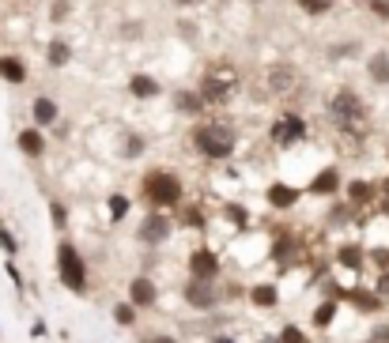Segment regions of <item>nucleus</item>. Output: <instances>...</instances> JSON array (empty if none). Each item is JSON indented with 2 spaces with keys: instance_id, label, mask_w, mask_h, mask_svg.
<instances>
[{
  "instance_id": "obj_1",
  "label": "nucleus",
  "mask_w": 389,
  "mask_h": 343,
  "mask_svg": "<svg viewBox=\"0 0 389 343\" xmlns=\"http://www.w3.org/2000/svg\"><path fill=\"white\" fill-rule=\"evenodd\" d=\"M189 140H193L201 159H212V162H227L231 155L238 151V128L223 117H208L201 125H193Z\"/></svg>"
},
{
  "instance_id": "obj_2",
  "label": "nucleus",
  "mask_w": 389,
  "mask_h": 343,
  "mask_svg": "<svg viewBox=\"0 0 389 343\" xmlns=\"http://www.w3.org/2000/svg\"><path fill=\"white\" fill-rule=\"evenodd\" d=\"M140 193H144V200H148V207L166 212V207H178L185 200V181L178 178L174 170H148L140 181Z\"/></svg>"
},
{
  "instance_id": "obj_3",
  "label": "nucleus",
  "mask_w": 389,
  "mask_h": 343,
  "mask_svg": "<svg viewBox=\"0 0 389 343\" xmlns=\"http://www.w3.org/2000/svg\"><path fill=\"white\" fill-rule=\"evenodd\" d=\"M329 117L340 132H359L366 125V102L355 87H337L329 95Z\"/></svg>"
},
{
  "instance_id": "obj_4",
  "label": "nucleus",
  "mask_w": 389,
  "mask_h": 343,
  "mask_svg": "<svg viewBox=\"0 0 389 343\" xmlns=\"http://www.w3.org/2000/svg\"><path fill=\"white\" fill-rule=\"evenodd\" d=\"M57 279L72 294H87V287H91V279H87V260L80 257V249L69 238H61V246H57Z\"/></svg>"
},
{
  "instance_id": "obj_5",
  "label": "nucleus",
  "mask_w": 389,
  "mask_h": 343,
  "mask_svg": "<svg viewBox=\"0 0 389 343\" xmlns=\"http://www.w3.org/2000/svg\"><path fill=\"white\" fill-rule=\"evenodd\" d=\"M306 132H310V121L303 114H295V109H287V114H280L272 121L269 136H272L276 148H295V143L306 140Z\"/></svg>"
},
{
  "instance_id": "obj_6",
  "label": "nucleus",
  "mask_w": 389,
  "mask_h": 343,
  "mask_svg": "<svg viewBox=\"0 0 389 343\" xmlns=\"http://www.w3.org/2000/svg\"><path fill=\"white\" fill-rule=\"evenodd\" d=\"M174 234V223H170V215H163V212H155L151 207V215H144V223L137 227V241L144 249H155V246H166Z\"/></svg>"
},
{
  "instance_id": "obj_7",
  "label": "nucleus",
  "mask_w": 389,
  "mask_h": 343,
  "mask_svg": "<svg viewBox=\"0 0 389 343\" xmlns=\"http://www.w3.org/2000/svg\"><path fill=\"white\" fill-rule=\"evenodd\" d=\"M298 83H303V76H298V68L291 61H276L269 76H265V87H269V95L276 98H291L298 91Z\"/></svg>"
},
{
  "instance_id": "obj_8",
  "label": "nucleus",
  "mask_w": 389,
  "mask_h": 343,
  "mask_svg": "<svg viewBox=\"0 0 389 343\" xmlns=\"http://www.w3.org/2000/svg\"><path fill=\"white\" fill-rule=\"evenodd\" d=\"M182 298H185V306L189 309H216L219 306V287H216V279H189L182 283Z\"/></svg>"
},
{
  "instance_id": "obj_9",
  "label": "nucleus",
  "mask_w": 389,
  "mask_h": 343,
  "mask_svg": "<svg viewBox=\"0 0 389 343\" xmlns=\"http://www.w3.org/2000/svg\"><path fill=\"white\" fill-rule=\"evenodd\" d=\"M185 268H189V275H193V279H219V272H223V264H219L216 249L201 246V249H193V253H189V257H185Z\"/></svg>"
},
{
  "instance_id": "obj_10",
  "label": "nucleus",
  "mask_w": 389,
  "mask_h": 343,
  "mask_svg": "<svg viewBox=\"0 0 389 343\" xmlns=\"http://www.w3.org/2000/svg\"><path fill=\"white\" fill-rule=\"evenodd\" d=\"M30 125L53 128L61 125V102L53 95H30Z\"/></svg>"
},
{
  "instance_id": "obj_11",
  "label": "nucleus",
  "mask_w": 389,
  "mask_h": 343,
  "mask_svg": "<svg viewBox=\"0 0 389 343\" xmlns=\"http://www.w3.org/2000/svg\"><path fill=\"white\" fill-rule=\"evenodd\" d=\"M129 302L137 309H155L159 306V287H155L151 275H132L129 279Z\"/></svg>"
},
{
  "instance_id": "obj_12",
  "label": "nucleus",
  "mask_w": 389,
  "mask_h": 343,
  "mask_svg": "<svg viewBox=\"0 0 389 343\" xmlns=\"http://www.w3.org/2000/svg\"><path fill=\"white\" fill-rule=\"evenodd\" d=\"M30 80V68L19 53H0V83L8 87H23Z\"/></svg>"
},
{
  "instance_id": "obj_13",
  "label": "nucleus",
  "mask_w": 389,
  "mask_h": 343,
  "mask_svg": "<svg viewBox=\"0 0 389 343\" xmlns=\"http://www.w3.org/2000/svg\"><path fill=\"white\" fill-rule=\"evenodd\" d=\"M16 148H19V155H27V159H42V155H46V132H42L38 125L19 128Z\"/></svg>"
},
{
  "instance_id": "obj_14",
  "label": "nucleus",
  "mask_w": 389,
  "mask_h": 343,
  "mask_svg": "<svg viewBox=\"0 0 389 343\" xmlns=\"http://www.w3.org/2000/svg\"><path fill=\"white\" fill-rule=\"evenodd\" d=\"M125 87H129V95H132V98H140V102H151V98H159V95H163V83L155 80L151 72H132Z\"/></svg>"
},
{
  "instance_id": "obj_15",
  "label": "nucleus",
  "mask_w": 389,
  "mask_h": 343,
  "mask_svg": "<svg viewBox=\"0 0 389 343\" xmlns=\"http://www.w3.org/2000/svg\"><path fill=\"white\" fill-rule=\"evenodd\" d=\"M363 72H366V80H371L374 87H389V49H374V53H366Z\"/></svg>"
},
{
  "instance_id": "obj_16",
  "label": "nucleus",
  "mask_w": 389,
  "mask_h": 343,
  "mask_svg": "<svg viewBox=\"0 0 389 343\" xmlns=\"http://www.w3.org/2000/svg\"><path fill=\"white\" fill-rule=\"evenodd\" d=\"M344 189V174L337 170V166H325V170H318L314 178H310V193L314 196H332Z\"/></svg>"
},
{
  "instance_id": "obj_17",
  "label": "nucleus",
  "mask_w": 389,
  "mask_h": 343,
  "mask_svg": "<svg viewBox=\"0 0 389 343\" xmlns=\"http://www.w3.org/2000/svg\"><path fill=\"white\" fill-rule=\"evenodd\" d=\"M174 109L185 117H204L208 114V102L201 98V91H189V87H182V91H174Z\"/></svg>"
},
{
  "instance_id": "obj_18",
  "label": "nucleus",
  "mask_w": 389,
  "mask_h": 343,
  "mask_svg": "<svg viewBox=\"0 0 389 343\" xmlns=\"http://www.w3.org/2000/svg\"><path fill=\"white\" fill-rule=\"evenodd\" d=\"M265 196H269V204L276 207V212H291V207L298 204V196H303V193H298L295 185L276 181V185H269V193H265Z\"/></svg>"
},
{
  "instance_id": "obj_19",
  "label": "nucleus",
  "mask_w": 389,
  "mask_h": 343,
  "mask_svg": "<svg viewBox=\"0 0 389 343\" xmlns=\"http://www.w3.org/2000/svg\"><path fill=\"white\" fill-rule=\"evenodd\" d=\"M197 91H201V98H204V102H208V109H212V106H227V102H231V95H235V91H231L227 83L212 80V76H204V80H201V87H197Z\"/></svg>"
},
{
  "instance_id": "obj_20",
  "label": "nucleus",
  "mask_w": 389,
  "mask_h": 343,
  "mask_svg": "<svg viewBox=\"0 0 389 343\" xmlns=\"http://www.w3.org/2000/svg\"><path fill=\"white\" fill-rule=\"evenodd\" d=\"M46 64H50L53 72H61V68H69V64H72V46L64 42V35L50 38V46H46Z\"/></svg>"
},
{
  "instance_id": "obj_21",
  "label": "nucleus",
  "mask_w": 389,
  "mask_h": 343,
  "mask_svg": "<svg viewBox=\"0 0 389 343\" xmlns=\"http://www.w3.org/2000/svg\"><path fill=\"white\" fill-rule=\"evenodd\" d=\"M344 196H348V204H366V200H374L378 196V185L374 181H363V178H355V181H344Z\"/></svg>"
},
{
  "instance_id": "obj_22",
  "label": "nucleus",
  "mask_w": 389,
  "mask_h": 343,
  "mask_svg": "<svg viewBox=\"0 0 389 343\" xmlns=\"http://www.w3.org/2000/svg\"><path fill=\"white\" fill-rule=\"evenodd\" d=\"M250 306H257V309H276V306H280V291H276V283H253L250 287Z\"/></svg>"
},
{
  "instance_id": "obj_23",
  "label": "nucleus",
  "mask_w": 389,
  "mask_h": 343,
  "mask_svg": "<svg viewBox=\"0 0 389 343\" xmlns=\"http://www.w3.org/2000/svg\"><path fill=\"white\" fill-rule=\"evenodd\" d=\"M337 264H344V268H352V272H359L363 264H366V249H363V246H340V249H337Z\"/></svg>"
},
{
  "instance_id": "obj_24",
  "label": "nucleus",
  "mask_w": 389,
  "mask_h": 343,
  "mask_svg": "<svg viewBox=\"0 0 389 343\" xmlns=\"http://www.w3.org/2000/svg\"><path fill=\"white\" fill-rule=\"evenodd\" d=\"M332 4H337V0H295L298 12H303V16H314V19L329 16V12H332Z\"/></svg>"
},
{
  "instance_id": "obj_25",
  "label": "nucleus",
  "mask_w": 389,
  "mask_h": 343,
  "mask_svg": "<svg viewBox=\"0 0 389 343\" xmlns=\"http://www.w3.org/2000/svg\"><path fill=\"white\" fill-rule=\"evenodd\" d=\"M144 148H148V140H144L140 136V132H125V143H121V155H125V159L132 162V159H140V155H144Z\"/></svg>"
},
{
  "instance_id": "obj_26",
  "label": "nucleus",
  "mask_w": 389,
  "mask_h": 343,
  "mask_svg": "<svg viewBox=\"0 0 389 343\" xmlns=\"http://www.w3.org/2000/svg\"><path fill=\"white\" fill-rule=\"evenodd\" d=\"M106 207H110V219H114V223H121V219H125V215H129V207H132V200H129V196H125V193H114V196H110V200H106Z\"/></svg>"
},
{
  "instance_id": "obj_27",
  "label": "nucleus",
  "mask_w": 389,
  "mask_h": 343,
  "mask_svg": "<svg viewBox=\"0 0 389 343\" xmlns=\"http://www.w3.org/2000/svg\"><path fill=\"white\" fill-rule=\"evenodd\" d=\"M114 320L121 328H132V325H137V306H132V302H117L114 306Z\"/></svg>"
},
{
  "instance_id": "obj_28",
  "label": "nucleus",
  "mask_w": 389,
  "mask_h": 343,
  "mask_svg": "<svg viewBox=\"0 0 389 343\" xmlns=\"http://www.w3.org/2000/svg\"><path fill=\"white\" fill-rule=\"evenodd\" d=\"M332 317H337V302L329 298V302H321V306L314 309V328H329Z\"/></svg>"
},
{
  "instance_id": "obj_29",
  "label": "nucleus",
  "mask_w": 389,
  "mask_h": 343,
  "mask_svg": "<svg viewBox=\"0 0 389 343\" xmlns=\"http://www.w3.org/2000/svg\"><path fill=\"white\" fill-rule=\"evenodd\" d=\"M50 219H53V227H57V230H64V227H69V207H64L61 200H50Z\"/></svg>"
},
{
  "instance_id": "obj_30",
  "label": "nucleus",
  "mask_w": 389,
  "mask_h": 343,
  "mask_svg": "<svg viewBox=\"0 0 389 343\" xmlns=\"http://www.w3.org/2000/svg\"><path fill=\"white\" fill-rule=\"evenodd\" d=\"M69 16H72V4H69V0H53V8H50V19H53V23L61 27Z\"/></svg>"
},
{
  "instance_id": "obj_31",
  "label": "nucleus",
  "mask_w": 389,
  "mask_h": 343,
  "mask_svg": "<svg viewBox=\"0 0 389 343\" xmlns=\"http://www.w3.org/2000/svg\"><path fill=\"white\" fill-rule=\"evenodd\" d=\"M280 343H310V336L298 325H287L284 332H280Z\"/></svg>"
},
{
  "instance_id": "obj_32",
  "label": "nucleus",
  "mask_w": 389,
  "mask_h": 343,
  "mask_svg": "<svg viewBox=\"0 0 389 343\" xmlns=\"http://www.w3.org/2000/svg\"><path fill=\"white\" fill-rule=\"evenodd\" d=\"M366 12L378 16V19H385V23H389V0H366Z\"/></svg>"
},
{
  "instance_id": "obj_33",
  "label": "nucleus",
  "mask_w": 389,
  "mask_h": 343,
  "mask_svg": "<svg viewBox=\"0 0 389 343\" xmlns=\"http://www.w3.org/2000/svg\"><path fill=\"white\" fill-rule=\"evenodd\" d=\"M0 249H4V253H8V257H16V253H19V246H16V238H12V230H4V227H0Z\"/></svg>"
},
{
  "instance_id": "obj_34",
  "label": "nucleus",
  "mask_w": 389,
  "mask_h": 343,
  "mask_svg": "<svg viewBox=\"0 0 389 343\" xmlns=\"http://www.w3.org/2000/svg\"><path fill=\"white\" fill-rule=\"evenodd\" d=\"M182 223H189V227H204V219H201V212H197V207H185V212H182Z\"/></svg>"
},
{
  "instance_id": "obj_35",
  "label": "nucleus",
  "mask_w": 389,
  "mask_h": 343,
  "mask_svg": "<svg viewBox=\"0 0 389 343\" xmlns=\"http://www.w3.org/2000/svg\"><path fill=\"white\" fill-rule=\"evenodd\" d=\"M170 4L178 8V12H189V8H201V4H208V0H170Z\"/></svg>"
},
{
  "instance_id": "obj_36",
  "label": "nucleus",
  "mask_w": 389,
  "mask_h": 343,
  "mask_svg": "<svg viewBox=\"0 0 389 343\" xmlns=\"http://www.w3.org/2000/svg\"><path fill=\"white\" fill-rule=\"evenodd\" d=\"M8 279H12V283L19 287V291H23V275H19V268H16V264H8Z\"/></svg>"
},
{
  "instance_id": "obj_37",
  "label": "nucleus",
  "mask_w": 389,
  "mask_h": 343,
  "mask_svg": "<svg viewBox=\"0 0 389 343\" xmlns=\"http://www.w3.org/2000/svg\"><path fill=\"white\" fill-rule=\"evenodd\" d=\"M144 343H178V339H174V336H166V332H155V336H148Z\"/></svg>"
},
{
  "instance_id": "obj_38",
  "label": "nucleus",
  "mask_w": 389,
  "mask_h": 343,
  "mask_svg": "<svg viewBox=\"0 0 389 343\" xmlns=\"http://www.w3.org/2000/svg\"><path fill=\"white\" fill-rule=\"evenodd\" d=\"M212 343H235V336H216Z\"/></svg>"
},
{
  "instance_id": "obj_39",
  "label": "nucleus",
  "mask_w": 389,
  "mask_h": 343,
  "mask_svg": "<svg viewBox=\"0 0 389 343\" xmlns=\"http://www.w3.org/2000/svg\"><path fill=\"white\" fill-rule=\"evenodd\" d=\"M250 4H269V0H250Z\"/></svg>"
},
{
  "instance_id": "obj_40",
  "label": "nucleus",
  "mask_w": 389,
  "mask_h": 343,
  "mask_svg": "<svg viewBox=\"0 0 389 343\" xmlns=\"http://www.w3.org/2000/svg\"><path fill=\"white\" fill-rule=\"evenodd\" d=\"M385 193H389V181H385Z\"/></svg>"
}]
</instances>
